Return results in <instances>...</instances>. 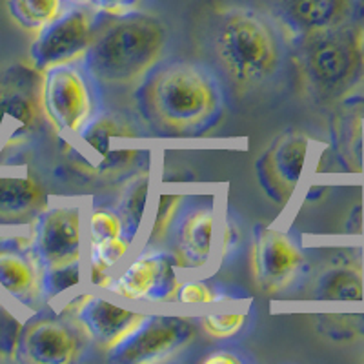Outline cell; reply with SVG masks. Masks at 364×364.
Returning a JSON list of instances; mask_svg holds the SVG:
<instances>
[{"label": "cell", "mask_w": 364, "mask_h": 364, "mask_svg": "<svg viewBox=\"0 0 364 364\" xmlns=\"http://www.w3.org/2000/svg\"><path fill=\"white\" fill-rule=\"evenodd\" d=\"M136 104L159 128L175 135H197L223 115L224 91L210 68L173 58L155 64L139 82Z\"/></svg>", "instance_id": "cell-1"}, {"label": "cell", "mask_w": 364, "mask_h": 364, "mask_svg": "<svg viewBox=\"0 0 364 364\" xmlns=\"http://www.w3.org/2000/svg\"><path fill=\"white\" fill-rule=\"evenodd\" d=\"M217 68L237 90H255L277 77L286 58L281 29L252 8H228L219 13L210 33Z\"/></svg>", "instance_id": "cell-2"}, {"label": "cell", "mask_w": 364, "mask_h": 364, "mask_svg": "<svg viewBox=\"0 0 364 364\" xmlns=\"http://www.w3.org/2000/svg\"><path fill=\"white\" fill-rule=\"evenodd\" d=\"M97 24L95 37L82 64L99 86L128 87L139 84L161 63L166 26L151 13L132 11Z\"/></svg>", "instance_id": "cell-3"}, {"label": "cell", "mask_w": 364, "mask_h": 364, "mask_svg": "<svg viewBox=\"0 0 364 364\" xmlns=\"http://www.w3.org/2000/svg\"><path fill=\"white\" fill-rule=\"evenodd\" d=\"M294 53L299 71L315 95L341 97L364 77V28L352 18L295 35Z\"/></svg>", "instance_id": "cell-4"}, {"label": "cell", "mask_w": 364, "mask_h": 364, "mask_svg": "<svg viewBox=\"0 0 364 364\" xmlns=\"http://www.w3.org/2000/svg\"><path fill=\"white\" fill-rule=\"evenodd\" d=\"M31 252L41 268L42 294L58 297L80 282L82 219L77 206L46 210L37 219Z\"/></svg>", "instance_id": "cell-5"}, {"label": "cell", "mask_w": 364, "mask_h": 364, "mask_svg": "<svg viewBox=\"0 0 364 364\" xmlns=\"http://www.w3.org/2000/svg\"><path fill=\"white\" fill-rule=\"evenodd\" d=\"M42 73L41 104L53 128L63 135L82 132L97 117L99 84L82 63L60 64Z\"/></svg>", "instance_id": "cell-6"}, {"label": "cell", "mask_w": 364, "mask_h": 364, "mask_svg": "<svg viewBox=\"0 0 364 364\" xmlns=\"http://www.w3.org/2000/svg\"><path fill=\"white\" fill-rule=\"evenodd\" d=\"M99 15L93 6H71L38 29L29 50L35 70L46 71L60 64L79 63L95 37Z\"/></svg>", "instance_id": "cell-7"}, {"label": "cell", "mask_w": 364, "mask_h": 364, "mask_svg": "<svg viewBox=\"0 0 364 364\" xmlns=\"http://www.w3.org/2000/svg\"><path fill=\"white\" fill-rule=\"evenodd\" d=\"M197 328L181 315H146L135 330L109 353L120 364H151L170 359L195 339Z\"/></svg>", "instance_id": "cell-8"}, {"label": "cell", "mask_w": 364, "mask_h": 364, "mask_svg": "<svg viewBox=\"0 0 364 364\" xmlns=\"http://www.w3.org/2000/svg\"><path fill=\"white\" fill-rule=\"evenodd\" d=\"M177 257L168 252H144L112 281L109 290L128 301H171L177 295Z\"/></svg>", "instance_id": "cell-9"}, {"label": "cell", "mask_w": 364, "mask_h": 364, "mask_svg": "<svg viewBox=\"0 0 364 364\" xmlns=\"http://www.w3.org/2000/svg\"><path fill=\"white\" fill-rule=\"evenodd\" d=\"M310 142L302 133H284L269 144L257 161L259 184L269 199L284 206L291 199L302 177Z\"/></svg>", "instance_id": "cell-10"}, {"label": "cell", "mask_w": 364, "mask_h": 364, "mask_svg": "<svg viewBox=\"0 0 364 364\" xmlns=\"http://www.w3.org/2000/svg\"><path fill=\"white\" fill-rule=\"evenodd\" d=\"M304 262L302 252L290 235L275 228H259L253 242L252 264L257 286L266 294L286 290Z\"/></svg>", "instance_id": "cell-11"}, {"label": "cell", "mask_w": 364, "mask_h": 364, "mask_svg": "<svg viewBox=\"0 0 364 364\" xmlns=\"http://www.w3.org/2000/svg\"><path fill=\"white\" fill-rule=\"evenodd\" d=\"M82 336L68 321L41 315L22 326L17 355L35 364L75 363L84 348Z\"/></svg>", "instance_id": "cell-12"}, {"label": "cell", "mask_w": 364, "mask_h": 364, "mask_svg": "<svg viewBox=\"0 0 364 364\" xmlns=\"http://www.w3.org/2000/svg\"><path fill=\"white\" fill-rule=\"evenodd\" d=\"M87 239L91 284L97 288H109L113 281L112 269L124 259L132 246L120 213L108 208H95L87 223Z\"/></svg>", "instance_id": "cell-13"}, {"label": "cell", "mask_w": 364, "mask_h": 364, "mask_svg": "<svg viewBox=\"0 0 364 364\" xmlns=\"http://www.w3.org/2000/svg\"><path fill=\"white\" fill-rule=\"evenodd\" d=\"M146 315L120 308L106 299L86 295L75 306L77 326L84 336L102 350L119 346L144 321Z\"/></svg>", "instance_id": "cell-14"}, {"label": "cell", "mask_w": 364, "mask_h": 364, "mask_svg": "<svg viewBox=\"0 0 364 364\" xmlns=\"http://www.w3.org/2000/svg\"><path fill=\"white\" fill-rule=\"evenodd\" d=\"M175 252L178 266L190 269H203L213 253L217 232V211L210 206H195L182 211L175 219L173 228Z\"/></svg>", "instance_id": "cell-15"}, {"label": "cell", "mask_w": 364, "mask_h": 364, "mask_svg": "<svg viewBox=\"0 0 364 364\" xmlns=\"http://www.w3.org/2000/svg\"><path fill=\"white\" fill-rule=\"evenodd\" d=\"M0 288L29 308L41 299V268L26 240L0 239Z\"/></svg>", "instance_id": "cell-16"}, {"label": "cell", "mask_w": 364, "mask_h": 364, "mask_svg": "<svg viewBox=\"0 0 364 364\" xmlns=\"http://www.w3.org/2000/svg\"><path fill=\"white\" fill-rule=\"evenodd\" d=\"M279 17L294 35L331 28L353 18V0H275Z\"/></svg>", "instance_id": "cell-17"}, {"label": "cell", "mask_w": 364, "mask_h": 364, "mask_svg": "<svg viewBox=\"0 0 364 364\" xmlns=\"http://www.w3.org/2000/svg\"><path fill=\"white\" fill-rule=\"evenodd\" d=\"M48 206V195L29 177H0V224L35 220Z\"/></svg>", "instance_id": "cell-18"}, {"label": "cell", "mask_w": 364, "mask_h": 364, "mask_svg": "<svg viewBox=\"0 0 364 364\" xmlns=\"http://www.w3.org/2000/svg\"><path fill=\"white\" fill-rule=\"evenodd\" d=\"M317 297L326 301H363V269L352 264L331 266L318 277Z\"/></svg>", "instance_id": "cell-19"}, {"label": "cell", "mask_w": 364, "mask_h": 364, "mask_svg": "<svg viewBox=\"0 0 364 364\" xmlns=\"http://www.w3.org/2000/svg\"><path fill=\"white\" fill-rule=\"evenodd\" d=\"M9 11L22 28L38 31L63 13V0H9Z\"/></svg>", "instance_id": "cell-20"}, {"label": "cell", "mask_w": 364, "mask_h": 364, "mask_svg": "<svg viewBox=\"0 0 364 364\" xmlns=\"http://www.w3.org/2000/svg\"><path fill=\"white\" fill-rule=\"evenodd\" d=\"M146 199H148V177H142L133 184L126 193V199L120 208V217L124 220V232L129 240H135L142 215H144Z\"/></svg>", "instance_id": "cell-21"}, {"label": "cell", "mask_w": 364, "mask_h": 364, "mask_svg": "<svg viewBox=\"0 0 364 364\" xmlns=\"http://www.w3.org/2000/svg\"><path fill=\"white\" fill-rule=\"evenodd\" d=\"M181 203V195H162L161 200H159L154 226H151V232H149V246L161 245L171 235V228H173L175 219L178 215Z\"/></svg>", "instance_id": "cell-22"}, {"label": "cell", "mask_w": 364, "mask_h": 364, "mask_svg": "<svg viewBox=\"0 0 364 364\" xmlns=\"http://www.w3.org/2000/svg\"><path fill=\"white\" fill-rule=\"evenodd\" d=\"M24 324L0 302V360L15 359Z\"/></svg>", "instance_id": "cell-23"}, {"label": "cell", "mask_w": 364, "mask_h": 364, "mask_svg": "<svg viewBox=\"0 0 364 364\" xmlns=\"http://www.w3.org/2000/svg\"><path fill=\"white\" fill-rule=\"evenodd\" d=\"M200 328L213 339H232L246 324V315L240 314H219L206 315L199 318Z\"/></svg>", "instance_id": "cell-24"}, {"label": "cell", "mask_w": 364, "mask_h": 364, "mask_svg": "<svg viewBox=\"0 0 364 364\" xmlns=\"http://www.w3.org/2000/svg\"><path fill=\"white\" fill-rule=\"evenodd\" d=\"M175 299L184 304H210V302L219 301L220 295L204 282H184V284H178Z\"/></svg>", "instance_id": "cell-25"}, {"label": "cell", "mask_w": 364, "mask_h": 364, "mask_svg": "<svg viewBox=\"0 0 364 364\" xmlns=\"http://www.w3.org/2000/svg\"><path fill=\"white\" fill-rule=\"evenodd\" d=\"M142 4V0H95L93 8L100 15H109V17H119L126 13L136 11V8Z\"/></svg>", "instance_id": "cell-26"}, {"label": "cell", "mask_w": 364, "mask_h": 364, "mask_svg": "<svg viewBox=\"0 0 364 364\" xmlns=\"http://www.w3.org/2000/svg\"><path fill=\"white\" fill-rule=\"evenodd\" d=\"M240 359L235 357L233 353L230 352H219V353H213L206 359V364H239Z\"/></svg>", "instance_id": "cell-27"}, {"label": "cell", "mask_w": 364, "mask_h": 364, "mask_svg": "<svg viewBox=\"0 0 364 364\" xmlns=\"http://www.w3.org/2000/svg\"><path fill=\"white\" fill-rule=\"evenodd\" d=\"M353 21L364 28V0H353Z\"/></svg>", "instance_id": "cell-28"}, {"label": "cell", "mask_w": 364, "mask_h": 364, "mask_svg": "<svg viewBox=\"0 0 364 364\" xmlns=\"http://www.w3.org/2000/svg\"><path fill=\"white\" fill-rule=\"evenodd\" d=\"M73 2H77V4H80V6H93V2H95V0H73Z\"/></svg>", "instance_id": "cell-29"}]
</instances>
